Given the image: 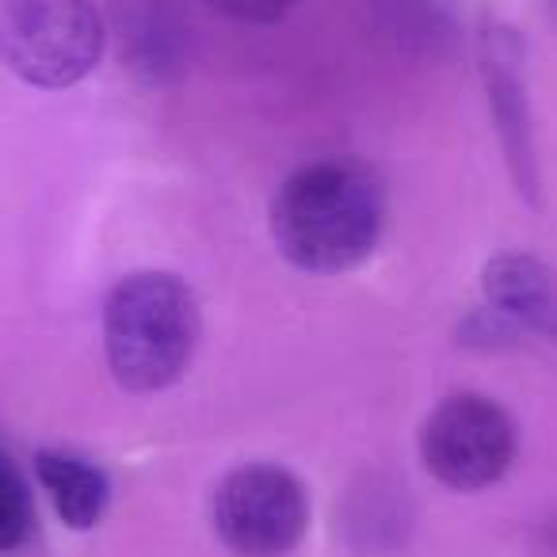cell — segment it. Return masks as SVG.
<instances>
[{"label":"cell","instance_id":"7c38bea8","mask_svg":"<svg viewBox=\"0 0 557 557\" xmlns=\"http://www.w3.org/2000/svg\"><path fill=\"white\" fill-rule=\"evenodd\" d=\"M546 4H549V12H554V16H557V0H546Z\"/></svg>","mask_w":557,"mask_h":557},{"label":"cell","instance_id":"7a4b0ae2","mask_svg":"<svg viewBox=\"0 0 557 557\" xmlns=\"http://www.w3.org/2000/svg\"><path fill=\"white\" fill-rule=\"evenodd\" d=\"M202 336L199 298L172 271H134L103 302V351L126 394H161L187 374Z\"/></svg>","mask_w":557,"mask_h":557},{"label":"cell","instance_id":"277c9868","mask_svg":"<svg viewBox=\"0 0 557 557\" xmlns=\"http://www.w3.org/2000/svg\"><path fill=\"white\" fill-rule=\"evenodd\" d=\"M210 519L230 554L287 557L310 531V493L287 466L245 462L218 481Z\"/></svg>","mask_w":557,"mask_h":557},{"label":"cell","instance_id":"8992f818","mask_svg":"<svg viewBox=\"0 0 557 557\" xmlns=\"http://www.w3.org/2000/svg\"><path fill=\"white\" fill-rule=\"evenodd\" d=\"M478 73L485 85L488 115L504 149L511 184L531 207H539V146H534L531 73H527V42L508 20L481 16L478 24Z\"/></svg>","mask_w":557,"mask_h":557},{"label":"cell","instance_id":"9c48e42d","mask_svg":"<svg viewBox=\"0 0 557 557\" xmlns=\"http://www.w3.org/2000/svg\"><path fill=\"white\" fill-rule=\"evenodd\" d=\"M386 35L420 58H443L462 32V0H374Z\"/></svg>","mask_w":557,"mask_h":557},{"label":"cell","instance_id":"8fae6325","mask_svg":"<svg viewBox=\"0 0 557 557\" xmlns=\"http://www.w3.org/2000/svg\"><path fill=\"white\" fill-rule=\"evenodd\" d=\"M202 4L237 20V24H256V27L278 24V20H287L298 9V0H202Z\"/></svg>","mask_w":557,"mask_h":557},{"label":"cell","instance_id":"6da1fadb","mask_svg":"<svg viewBox=\"0 0 557 557\" xmlns=\"http://www.w3.org/2000/svg\"><path fill=\"white\" fill-rule=\"evenodd\" d=\"M386 230V184L367 161L321 157L271 199V240L310 275H344L374 256Z\"/></svg>","mask_w":557,"mask_h":557},{"label":"cell","instance_id":"ba28073f","mask_svg":"<svg viewBox=\"0 0 557 557\" xmlns=\"http://www.w3.org/2000/svg\"><path fill=\"white\" fill-rule=\"evenodd\" d=\"M35 478L47 500L54 504L58 519L70 531H92L108 516L111 481L96 462L70 450H39L35 455Z\"/></svg>","mask_w":557,"mask_h":557},{"label":"cell","instance_id":"30bf717a","mask_svg":"<svg viewBox=\"0 0 557 557\" xmlns=\"http://www.w3.org/2000/svg\"><path fill=\"white\" fill-rule=\"evenodd\" d=\"M35 534V496L12 455L0 447V554H16Z\"/></svg>","mask_w":557,"mask_h":557},{"label":"cell","instance_id":"5b68a950","mask_svg":"<svg viewBox=\"0 0 557 557\" xmlns=\"http://www.w3.org/2000/svg\"><path fill=\"white\" fill-rule=\"evenodd\" d=\"M519 450L516 420L485 394H455L428 412L420 462L455 493H481L511 470Z\"/></svg>","mask_w":557,"mask_h":557},{"label":"cell","instance_id":"52a82bcc","mask_svg":"<svg viewBox=\"0 0 557 557\" xmlns=\"http://www.w3.org/2000/svg\"><path fill=\"white\" fill-rule=\"evenodd\" d=\"M481 290L511 329L557 336V275L531 252H500L485 263Z\"/></svg>","mask_w":557,"mask_h":557},{"label":"cell","instance_id":"3957f363","mask_svg":"<svg viewBox=\"0 0 557 557\" xmlns=\"http://www.w3.org/2000/svg\"><path fill=\"white\" fill-rule=\"evenodd\" d=\"M103 42L92 0H0V62L32 88L81 85L100 65Z\"/></svg>","mask_w":557,"mask_h":557}]
</instances>
